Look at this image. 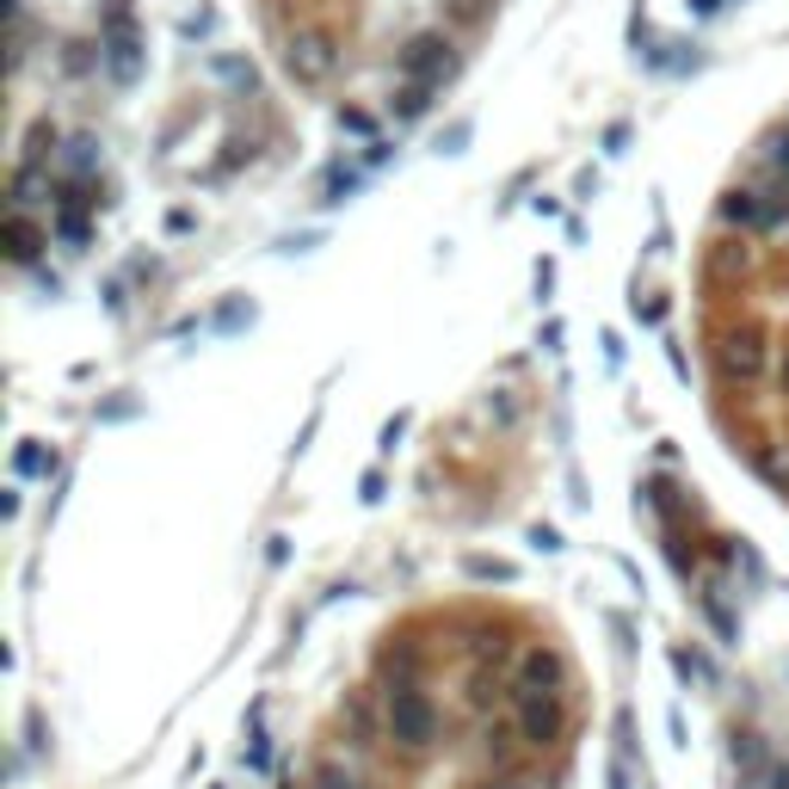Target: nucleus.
<instances>
[{
    "label": "nucleus",
    "instance_id": "obj_4",
    "mask_svg": "<svg viewBox=\"0 0 789 789\" xmlns=\"http://www.w3.org/2000/svg\"><path fill=\"white\" fill-rule=\"evenodd\" d=\"M512 684H530V691H561L568 684V672H561V654L556 648H525L518 654V672H512Z\"/></svg>",
    "mask_w": 789,
    "mask_h": 789
},
{
    "label": "nucleus",
    "instance_id": "obj_14",
    "mask_svg": "<svg viewBox=\"0 0 789 789\" xmlns=\"http://www.w3.org/2000/svg\"><path fill=\"white\" fill-rule=\"evenodd\" d=\"M530 543H537V549H561V537H556L549 525H537V530H530Z\"/></svg>",
    "mask_w": 789,
    "mask_h": 789
},
{
    "label": "nucleus",
    "instance_id": "obj_8",
    "mask_svg": "<svg viewBox=\"0 0 789 789\" xmlns=\"http://www.w3.org/2000/svg\"><path fill=\"white\" fill-rule=\"evenodd\" d=\"M746 789H789V765L783 758H765V765L746 777Z\"/></svg>",
    "mask_w": 789,
    "mask_h": 789
},
{
    "label": "nucleus",
    "instance_id": "obj_6",
    "mask_svg": "<svg viewBox=\"0 0 789 789\" xmlns=\"http://www.w3.org/2000/svg\"><path fill=\"white\" fill-rule=\"evenodd\" d=\"M753 469L771 481L777 494H789V450L783 445H753Z\"/></svg>",
    "mask_w": 789,
    "mask_h": 789
},
{
    "label": "nucleus",
    "instance_id": "obj_15",
    "mask_svg": "<svg viewBox=\"0 0 789 789\" xmlns=\"http://www.w3.org/2000/svg\"><path fill=\"white\" fill-rule=\"evenodd\" d=\"M783 395H789V352H783Z\"/></svg>",
    "mask_w": 789,
    "mask_h": 789
},
{
    "label": "nucleus",
    "instance_id": "obj_13",
    "mask_svg": "<svg viewBox=\"0 0 789 789\" xmlns=\"http://www.w3.org/2000/svg\"><path fill=\"white\" fill-rule=\"evenodd\" d=\"M481 789H530V783H525V777H518V771H500V777H487V783H481Z\"/></svg>",
    "mask_w": 789,
    "mask_h": 789
},
{
    "label": "nucleus",
    "instance_id": "obj_9",
    "mask_svg": "<svg viewBox=\"0 0 789 789\" xmlns=\"http://www.w3.org/2000/svg\"><path fill=\"white\" fill-rule=\"evenodd\" d=\"M315 789H364V783H358L346 765H321V771H315Z\"/></svg>",
    "mask_w": 789,
    "mask_h": 789
},
{
    "label": "nucleus",
    "instance_id": "obj_11",
    "mask_svg": "<svg viewBox=\"0 0 789 789\" xmlns=\"http://www.w3.org/2000/svg\"><path fill=\"white\" fill-rule=\"evenodd\" d=\"M469 573H475V580H512L506 561H487V556H469Z\"/></svg>",
    "mask_w": 789,
    "mask_h": 789
},
{
    "label": "nucleus",
    "instance_id": "obj_2",
    "mask_svg": "<svg viewBox=\"0 0 789 789\" xmlns=\"http://www.w3.org/2000/svg\"><path fill=\"white\" fill-rule=\"evenodd\" d=\"M512 722L525 734L530 753H549L561 741V727H568V703L561 691H530V684H512Z\"/></svg>",
    "mask_w": 789,
    "mask_h": 789
},
{
    "label": "nucleus",
    "instance_id": "obj_3",
    "mask_svg": "<svg viewBox=\"0 0 789 789\" xmlns=\"http://www.w3.org/2000/svg\"><path fill=\"white\" fill-rule=\"evenodd\" d=\"M715 371H722V383H758V371H765V333L758 327L727 333L715 346Z\"/></svg>",
    "mask_w": 789,
    "mask_h": 789
},
{
    "label": "nucleus",
    "instance_id": "obj_12",
    "mask_svg": "<svg viewBox=\"0 0 789 789\" xmlns=\"http://www.w3.org/2000/svg\"><path fill=\"white\" fill-rule=\"evenodd\" d=\"M37 469H50L44 450H19V475H37Z\"/></svg>",
    "mask_w": 789,
    "mask_h": 789
},
{
    "label": "nucleus",
    "instance_id": "obj_7",
    "mask_svg": "<svg viewBox=\"0 0 789 789\" xmlns=\"http://www.w3.org/2000/svg\"><path fill=\"white\" fill-rule=\"evenodd\" d=\"M765 758H771V746L758 741V734H734V765H741L746 777H753L758 765H765Z\"/></svg>",
    "mask_w": 789,
    "mask_h": 789
},
{
    "label": "nucleus",
    "instance_id": "obj_5",
    "mask_svg": "<svg viewBox=\"0 0 789 789\" xmlns=\"http://www.w3.org/2000/svg\"><path fill=\"white\" fill-rule=\"evenodd\" d=\"M383 684H419V648L414 642H395L383 654Z\"/></svg>",
    "mask_w": 789,
    "mask_h": 789
},
{
    "label": "nucleus",
    "instance_id": "obj_10",
    "mask_svg": "<svg viewBox=\"0 0 789 789\" xmlns=\"http://www.w3.org/2000/svg\"><path fill=\"white\" fill-rule=\"evenodd\" d=\"M672 666H679L684 679H710V660H703V654H691V648H679V654H672Z\"/></svg>",
    "mask_w": 789,
    "mask_h": 789
},
{
    "label": "nucleus",
    "instance_id": "obj_1",
    "mask_svg": "<svg viewBox=\"0 0 789 789\" xmlns=\"http://www.w3.org/2000/svg\"><path fill=\"white\" fill-rule=\"evenodd\" d=\"M383 741H395L407 758H426L438 741V710L419 684H383Z\"/></svg>",
    "mask_w": 789,
    "mask_h": 789
}]
</instances>
